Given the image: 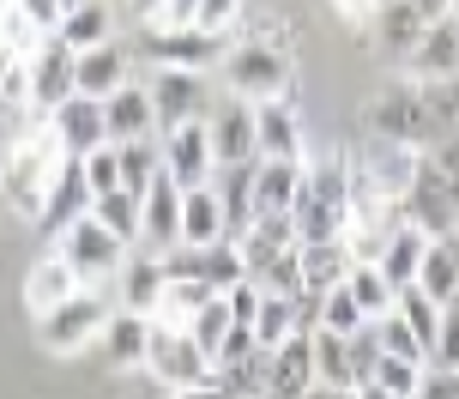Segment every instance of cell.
<instances>
[{"instance_id": "cell-17", "label": "cell", "mask_w": 459, "mask_h": 399, "mask_svg": "<svg viewBox=\"0 0 459 399\" xmlns=\"http://www.w3.org/2000/svg\"><path fill=\"white\" fill-rule=\"evenodd\" d=\"M48 127H55V140H61V152H67V158H91V152H103V145H109L103 103H97V97H79V91H73L67 103L48 116Z\"/></svg>"}, {"instance_id": "cell-29", "label": "cell", "mask_w": 459, "mask_h": 399, "mask_svg": "<svg viewBox=\"0 0 459 399\" xmlns=\"http://www.w3.org/2000/svg\"><path fill=\"white\" fill-rule=\"evenodd\" d=\"M423 255H429V236L417 230V224H399V230H393V242L381 248V260H375V266H381V279H387L393 291H411L417 273H423Z\"/></svg>"}, {"instance_id": "cell-16", "label": "cell", "mask_w": 459, "mask_h": 399, "mask_svg": "<svg viewBox=\"0 0 459 399\" xmlns=\"http://www.w3.org/2000/svg\"><path fill=\"white\" fill-rule=\"evenodd\" d=\"M121 85H134V48H127V43H103V48L73 55V91H79V97L109 103Z\"/></svg>"}, {"instance_id": "cell-22", "label": "cell", "mask_w": 459, "mask_h": 399, "mask_svg": "<svg viewBox=\"0 0 459 399\" xmlns=\"http://www.w3.org/2000/svg\"><path fill=\"white\" fill-rule=\"evenodd\" d=\"M254 127H260V158L302 164V121H297V103H290V97L254 103Z\"/></svg>"}, {"instance_id": "cell-11", "label": "cell", "mask_w": 459, "mask_h": 399, "mask_svg": "<svg viewBox=\"0 0 459 399\" xmlns=\"http://www.w3.org/2000/svg\"><path fill=\"white\" fill-rule=\"evenodd\" d=\"M158 140H163V176H169L182 194L206 188L212 176H218V152H212V127L206 121L176 127V134H158Z\"/></svg>"}, {"instance_id": "cell-6", "label": "cell", "mask_w": 459, "mask_h": 399, "mask_svg": "<svg viewBox=\"0 0 459 399\" xmlns=\"http://www.w3.org/2000/svg\"><path fill=\"white\" fill-rule=\"evenodd\" d=\"M139 79H145V91H152V109H158V134H176V127L212 121V109H218V91H212L206 73L152 67V73H139Z\"/></svg>"}, {"instance_id": "cell-9", "label": "cell", "mask_w": 459, "mask_h": 399, "mask_svg": "<svg viewBox=\"0 0 459 399\" xmlns=\"http://www.w3.org/2000/svg\"><path fill=\"white\" fill-rule=\"evenodd\" d=\"M224 37H212V30H169V24H145L139 30V43H134V55L145 61V73L152 67H182V73H206V67H218L224 61Z\"/></svg>"}, {"instance_id": "cell-5", "label": "cell", "mask_w": 459, "mask_h": 399, "mask_svg": "<svg viewBox=\"0 0 459 399\" xmlns=\"http://www.w3.org/2000/svg\"><path fill=\"white\" fill-rule=\"evenodd\" d=\"M55 255L73 266V279H79V291H109L115 297V279H121V266H127V242L121 236H109L97 218H79L61 242H55Z\"/></svg>"}, {"instance_id": "cell-44", "label": "cell", "mask_w": 459, "mask_h": 399, "mask_svg": "<svg viewBox=\"0 0 459 399\" xmlns=\"http://www.w3.org/2000/svg\"><path fill=\"white\" fill-rule=\"evenodd\" d=\"M344 351H351V381H357V387H368V381H375V363H381V327H375V321H368L363 333H351V339H344Z\"/></svg>"}, {"instance_id": "cell-62", "label": "cell", "mask_w": 459, "mask_h": 399, "mask_svg": "<svg viewBox=\"0 0 459 399\" xmlns=\"http://www.w3.org/2000/svg\"><path fill=\"white\" fill-rule=\"evenodd\" d=\"M454 24H459V0H454Z\"/></svg>"}, {"instance_id": "cell-55", "label": "cell", "mask_w": 459, "mask_h": 399, "mask_svg": "<svg viewBox=\"0 0 459 399\" xmlns=\"http://www.w3.org/2000/svg\"><path fill=\"white\" fill-rule=\"evenodd\" d=\"M411 6H417V19H423V24L454 19V0H411Z\"/></svg>"}, {"instance_id": "cell-30", "label": "cell", "mask_w": 459, "mask_h": 399, "mask_svg": "<svg viewBox=\"0 0 459 399\" xmlns=\"http://www.w3.org/2000/svg\"><path fill=\"white\" fill-rule=\"evenodd\" d=\"M368 30H375V43L387 48V55H399V61H405V55H411V48L423 43V30H429V24L417 19V6H411V0H381V6H375V24H368Z\"/></svg>"}, {"instance_id": "cell-1", "label": "cell", "mask_w": 459, "mask_h": 399, "mask_svg": "<svg viewBox=\"0 0 459 399\" xmlns=\"http://www.w3.org/2000/svg\"><path fill=\"white\" fill-rule=\"evenodd\" d=\"M290 224H297L302 248L344 242V230H351V164H344V152L302 169V194H297V206H290Z\"/></svg>"}, {"instance_id": "cell-15", "label": "cell", "mask_w": 459, "mask_h": 399, "mask_svg": "<svg viewBox=\"0 0 459 399\" xmlns=\"http://www.w3.org/2000/svg\"><path fill=\"white\" fill-rule=\"evenodd\" d=\"M139 248H152V255L182 248V188L169 176H158L139 194Z\"/></svg>"}, {"instance_id": "cell-54", "label": "cell", "mask_w": 459, "mask_h": 399, "mask_svg": "<svg viewBox=\"0 0 459 399\" xmlns=\"http://www.w3.org/2000/svg\"><path fill=\"white\" fill-rule=\"evenodd\" d=\"M333 6H339L351 24H375V6H381V0H333Z\"/></svg>"}, {"instance_id": "cell-14", "label": "cell", "mask_w": 459, "mask_h": 399, "mask_svg": "<svg viewBox=\"0 0 459 399\" xmlns=\"http://www.w3.org/2000/svg\"><path fill=\"white\" fill-rule=\"evenodd\" d=\"M91 182H85V158H61V176H55V188H48V200H43V212H37V230L43 236H61L79 224V218H91Z\"/></svg>"}, {"instance_id": "cell-42", "label": "cell", "mask_w": 459, "mask_h": 399, "mask_svg": "<svg viewBox=\"0 0 459 399\" xmlns=\"http://www.w3.org/2000/svg\"><path fill=\"white\" fill-rule=\"evenodd\" d=\"M368 321H363V308H357V297H351V291H326L321 297V327L315 333H339V339H351V333H363Z\"/></svg>"}, {"instance_id": "cell-40", "label": "cell", "mask_w": 459, "mask_h": 399, "mask_svg": "<svg viewBox=\"0 0 459 399\" xmlns=\"http://www.w3.org/2000/svg\"><path fill=\"white\" fill-rule=\"evenodd\" d=\"M308 345H315V381H326V387H357L351 381V351H344L339 333H308Z\"/></svg>"}, {"instance_id": "cell-58", "label": "cell", "mask_w": 459, "mask_h": 399, "mask_svg": "<svg viewBox=\"0 0 459 399\" xmlns=\"http://www.w3.org/2000/svg\"><path fill=\"white\" fill-rule=\"evenodd\" d=\"M302 399H357V387H326V381H315Z\"/></svg>"}, {"instance_id": "cell-8", "label": "cell", "mask_w": 459, "mask_h": 399, "mask_svg": "<svg viewBox=\"0 0 459 399\" xmlns=\"http://www.w3.org/2000/svg\"><path fill=\"white\" fill-rule=\"evenodd\" d=\"M109 291H73L61 308H48V315H37V339H43L55 357H67V351H85L97 333L109 327Z\"/></svg>"}, {"instance_id": "cell-45", "label": "cell", "mask_w": 459, "mask_h": 399, "mask_svg": "<svg viewBox=\"0 0 459 399\" xmlns=\"http://www.w3.org/2000/svg\"><path fill=\"white\" fill-rule=\"evenodd\" d=\"M260 291H266V297H302V248H290V255H278L273 266H266V273H260Z\"/></svg>"}, {"instance_id": "cell-27", "label": "cell", "mask_w": 459, "mask_h": 399, "mask_svg": "<svg viewBox=\"0 0 459 399\" xmlns=\"http://www.w3.org/2000/svg\"><path fill=\"white\" fill-rule=\"evenodd\" d=\"M302 169H308V164H278V158H260V164H254V218L297 206Z\"/></svg>"}, {"instance_id": "cell-7", "label": "cell", "mask_w": 459, "mask_h": 399, "mask_svg": "<svg viewBox=\"0 0 459 399\" xmlns=\"http://www.w3.org/2000/svg\"><path fill=\"white\" fill-rule=\"evenodd\" d=\"M399 212H405V224H417L429 242H436V236H459V176H447L436 158H417L411 188H405Z\"/></svg>"}, {"instance_id": "cell-21", "label": "cell", "mask_w": 459, "mask_h": 399, "mask_svg": "<svg viewBox=\"0 0 459 399\" xmlns=\"http://www.w3.org/2000/svg\"><path fill=\"white\" fill-rule=\"evenodd\" d=\"M103 121H109V145L158 140V109H152V91H145V79L121 85V91L103 103Z\"/></svg>"}, {"instance_id": "cell-63", "label": "cell", "mask_w": 459, "mask_h": 399, "mask_svg": "<svg viewBox=\"0 0 459 399\" xmlns=\"http://www.w3.org/2000/svg\"><path fill=\"white\" fill-rule=\"evenodd\" d=\"M0 6H6V0H0Z\"/></svg>"}, {"instance_id": "cell-47", "label": "cell", "mask_w": 459, "mask_h": 399, "mask_svg": "<svg viewBox=\"0 0 459 399\" xmlns=\"http://www.w3.org/2000/svg\"><path fill=\"white\" fill-rule=\"evenodd\" d=\"M85 182H91V194H115L121 188V152H115V145H103V152L85 158Z\"/></svg>"}, {"instance_id": "cell-60", "label": "cell", "mask_w": 459, "mask_h": 399, "mask_svg": "<svg viewBox=\"0 0 459 399\" xmlns=\"http://www.w3.org/2000/svg\"><path fill=\"white\" fill-rule=\"evenodd\" d=\"M357 399H393V394H381V387H357Z\"/></svg>"}, {"instance_id": "cell-46", "label": "cell", "mask_w": 459, "mask_h": 399, "mask_svg": "<svg viewBox=\"0 0 459 399\" xmlns=\"http://www.w3.org/2000/svg\"><path fill=\"white\" fill-rule=\"evenodd\" d=\"M375 327H381V351H387V357H405V363H429V351L417 345V333L405 327L399 315H387V321H375Z\"/></svg>"}, {"instance_id": "cell-34", "label": "cell", "mask_w": 459, "mask_h": 399, "mask_svg": "<svg viewBox=\"0 0 459 399\" xmlns=\"http://www.w3.org/2000/svg\"><path fill=\"white\" fill-rule=\"evenodd\" d=\"M212 188H218V206H224V230H230V242H236V236L254 224V164L218 169Z\"/></svg>"}, {"instance_id": "cell-19", "label": "cell", "mask_w": 459, "mask_h": 399, "mask_svg": "<svg viewBox=\"0 0 459 399\" xmlns=\"http://www.w3.org/2000/svg\"><path fill=\"white\" fill-rule=\"evenodd\" d=\"M290 248H302L290 212H266V218H254L248 230L236 236V255H242V266H248V279H260V273H266L278 255H290Z\"/></svg>"}, {"instance_id": "cell-48", "label": "cell", "mask_w": 459, "mask_h": 399, "mask_svg": "<svg viewBox=\"0 0 459 399\" xmlns=\"http://www.w3.org/2000/svg\"><path fill=\"white\" fill-rule=\"evenodd\" d=\"M436 369H459V297L441 303V333H436Z\"/></svg>"}, {"instance_id": "cell-52", "label": "cell", "mask_w": 459, "mask_h": 399, "mask_svg": "<svg viewBox=\"0 0 459 399\" xmlns=\"http://www.w3.org/2000/svg\"><path fill=\"white\" fill-rule=\"evenodd\" d=\"M230 315H236V327H254V321H260V284L254 279H242L230 291Z\"/></svg>"}, {"instance_id": "cell-33", "label": "cell", "mask_w": 459, "mask_h": 399, "mask_svg": "<svg viewBox=\"0 0 459 399\" xmlns=\"http://www.w3.org/2000/svg\"><path fill=\"white\" fill-rule=\"evenodd\" d=\"M61 43L73 48V55H85V48H103L115 43V13L109 0H91V6H73L67 19H61V30H55Z\"/></svg>"}, {"instance_id": "cell-39", "label": "cell", "mask_w": 459, "mask_h": 399, "mask_svg": "<svg viewBox=\"0 0 459 399\" xmlns=\"http://www.w3.org/2000/svg\"><path fill=\"white\" fill-rule=\"evenodd\" d=\"M393 315H399V321H405V327L417 333V345H423V351H429V363H436V333H441V303H429V297H423V291H399V308H393Z\"/></svg>"}, {"instance_id": "cell-12", "label": "cell", "mask_w": 459, "mask_h": 399, "mask_svg": "<svg viewBox=\"0 0 459 399\" xmlns=\"http://www.w3.org/2000/svg\"><path fill=\"white\" fill-rule=\"evenodd\" d=\"M163 273H169V279L206 284V291H218V297H230L236 284L248 279V266H242V255H236V242H212V248H169V255H163Z\"/></svg>"}, {"instance_id": "cell-59", "label": "cell", "mask_w": 459, "mask_h": 399, "mask_svg": "<svg viewBox=\"0 0 459 399\" xmlns=\"http://www.w3.org/2000/svg\"><path fill=\"white\" fill-rule=\"evenodd\" d=\"M169 399H224V387H218V381H206V387H187V394H169Z\"/></svg>"}, {"instance_id": "cell-53", "label": "cell", "mask_w": 459, "mask_h": 399, "mask_svg": "<svg viewBox=\"0 0 459 399\" xmlns=\"http://www.w3.org/2000/svg\"><path fill=\"white\" fill-rule=\"evenodd\" d=\"M158 24H169V30H194V24H200V0H163Z\"/></svg>"}, {"instance_id": "cell-50", "label": "cell", "mask_w": 459, "mask_h": 399, "mask_svg": "<svg viewBox=\"0 0 459 399\" xmlns=\"http://www.w3.org/2000/svg\"><path fill=\"white\" fill-rule=\"evenodd\" d=\"M411 399H459V369H436V363H429Z\"/></svg>"}, {"instance_id": "cell-18", "label": "cell", "mask_w": 459, "mask_h": 399, "mask_svg": "<svg viewBox=\"0 0 459 399\" xmlns=\"http://www.w3.org/2000/svg\"><path fill=\"white\" fill-rule=\"evenodd\" d=\"M67 97H73V48L61 37H43L30 48V109L55 116Z\"/></svg>"}, {"instance_id": "cell-4", "label": "cell", "mask_w": 459, "mask_h": 399, "mask_svg": "<svg viewBox=\"0 0 459 399\" xmlns=\"http://www.w3.org/2000/svg\"><path fill=\"white\" fill-rule=\"evenodd\" d=\"M224 85L230 97L242 103H273V97H290V48L260 43V37H242V43L224 48Z\"/></svg>"}, {"instance_id": "cell-32", "label": "cell", "mask_w": 459, "mask_h": 399, "mask_svg": "<svg viewBox=\"0 0 459 399\" xmlns=\"http://www.w3.org/2000/svg\"><path fill=\"white\" fill-rule=\"evenodd\" d=\"M351 248L344 242H315V248H302V291L308 297H326V291H339L351 279Z\"/></svg>"}, {"instance_id": "cell-24", "label": "cell", "mask_w": 459, "mask_h": 399, "mask_svg": "<svg viewBox=\"0 0 459 399\" xmlns=\"http://www.w3.org/2000/svg\"><path fill=\"white\" fill-rule=\"evenodd\" d=\"M405 79L429 85V79H459V24L441 19L423 30V43L405 55Z\"/></svg>"}, {"instance_id": "cell-20", "label": "cell", "mask_w": 459, "mask_h": 399, "mask_svg": "<svg viewBox=\"0 0 459 399\" xmlns=\"http://www.w3.org/2000/svg\"><path fill=\"white\" fill-rule=\"evenodd\" d=\"M163 284H169V273H163V255H152V248H134V255H127V266H121V279H115V308L158 315Z\"/></svg>"}, {"instance_id": "cell-41", "label": "cell", "mask_w": 459, "mask_h": 399, "mask_svg": "<svg viewBox=\"0 0 459 399\" xmlns=\"http://www.w3.org/2000/svg\"><path fill=\"white\" fill-rule=\"evenodd\" d=\"M230 327H236V315H230V297H212V303L194 315V327H187V333H194V345H200V351L218 363V351H224Z\"/></svg>"}, {"instance_id": "cell-49", "label": "cell", "mask_w": 459, "mask_h": 399, "mask_svg": "<svg viewBox=\"0 0 459 399\" xmlns=\"http://www.w3.org/2000/svg\"><path fill=\"white\" fill-rule=\"evenodd\" d=\"M236 19H242V0H200V30H212V37H224Z\"/></svg>"}, {"instance_id": "cell-23", "label": "cell", "mask_w": 459, "mask_h": 399, "mask_svg": "<svg viewBox=\"0 0 459 399\" xmlns=\"http://www.w3.org/2000/svg\"><path fill=\"white\" fill-rule=\"evenodd\" d=\"M308 387H315V345L308 333H297L266 357V399H302Z\"/></svg>"}, {"instance_id": "cell-35", "label": "cell", "mask_w": 459, "mask_h": 399, "mask_svg": "<svg viewBox=\"0 0 459 399\" xmlns=\"http://www.w3.org/2000/svg\"><path fill=\"white\" fill-rule=\"evenodd\" d=\"M344 291L357 297V308H363V321H387L393 308H399V291H393V284L381 279V266H351V279H344Z\"/></svg>"}, {"instance_id": "cell-10", "label": "cell", "mask_w": 459, "mask_h": 399, "mask_svg": "<svg viewBox=\"0 0 459 399\" xmlns=\"http://www.w3.org/2000/svg\"><path fill=\"white\" fill-rule=\"evenodd\" d=\"M145 369H152L158 381H169V394H187V387H206L212 381V357L194 345L187 327L152 321V357H145Z\"/></svg>"}, {"instance_id": "cell-57", "label": "cell", "mask_w": 459, "mask_h": 399, "mask_svg": "<svg viewBox=\"0 0 459 399\" xmlns=\"http://www.w3.org/2000/svg\"><path fill=\"white\" fill-rule=\"evenodd\" d=\"M13 140H19V127H13V109H0V169L13 158Z\"/></svg>"}, {"instance_id": "cell-25", "label": "cell", "mask_w": 459, "mask_h": 399, "mask_svg": "<svg viewBox=\"0 0 459 399\" xmlns=\"http://www.w3.org/2000/svg\"><path fill=\"white\" fill-rule=\"evenodd\" d=\"M103 345H109V363H115V369H145V357H152V315L115 308L109 327H103Z\"/></svg>"}, {"instance_id": "cell-43", "label": "cell", "mask_w": 459, "mask_h": 399, "mask_svg": "<svg viewBox=\"0 0 459 399\" xmlns=\"http://www.w3.org/2000/svg\"><path fill=\"white\" fill-rule=\"evenodd\" d=\"M423 369H429V363L381 357V363H375V381H368V387H381V394H393V399H411V394H417V381H423Z\"/></svg>"}, {"instance_id": "cell-31", "label": "cell", "mask_w": 459, "mask_h": 399, "mask_svg": "<svg viewBox=\"0 0 459 399\" xmlns=\"http://www.w3.org/2000/svg\"><path fill=\"white\" fill-rule=\"evenodd\" d=\"M417 291L429 303H454L459 297V236H436L429 255H423V273H417Z\"/></svg>"}, {"instance_id": "cell-3", "label": "cell", "mask_w": 459, "mask_h": 399, "mask_svg": "<svg viewBox=\"0 0 459 399\" xmlns=\"http://www.w3.org/2000/svg\"><path fill=\"white\" fill-rule=\"evenodd\" d=\"M368 134L375 140H387V145H405V152H429L436 145V127H429V109H423V91H417V79H387L381 91L368 97Z\"/></svg>"}, {"instance_id": "cell-38", "label": "cell", "mask_w": 459, "mask_h": 399, "mask_svg": "<svg viewBox=\"0 0 459 399\" xmlns=\"http://www.w3.org/2000/svg\"><path fill=\"white\" fill-rule=\"evenodd\" d=\"M297 297H266L260 291V321H254V339H260V351H278L284 339H297Z\"/></svg>"}, {"instance_id": "cell-28", "label": "cell", "mask_w": 459, "mask_h": 399, "mask_svg": "<svg viewBox=\"0 0 459 399\" xmlns=\"http://www.w3.org/2000/svg\"><path fill=\"white\" fill-rule=\"evenodd\" d=\"M212 242H230L224 230V206H218V188H194L182 194V248H212Z\"/></svg>"}, {"instance_id": "cell-13", "label": "cell", "mask_w": 459, "mask_h": 399, "mask_svg": "<svg viewBox=\"0 0 459 399\" xmlns=\"http://www.w3.org/2000/svg\"><path fill=\"white\" fill-rule=\"evenodd\" d=\"M212 152H218V169H242V164H260V127H254V103L242 97H224L212 109Z\"/></svg>"}, {"instance_id": "cell-51", "label": "cell", "mask_w": 459, "mask_h": 399, "mask_svg": "<svg viewBox=\"0 0 459 399\" xmlns=\"http://www.w3.org/2000/svg\"><path fill=\"white\" fill-rule=\"evenodd\" d=\"M19 13L37 24L43 37H55V30H61V19H67V6H61V0H19Z\"/></svg>"}, {"instance_id": "cell-61", "label": "cell", "mask_w": 459, "mask_h": 399, "mask_svg": "<svg viewBox=\"0 0 459 399\" xmlns=\"http://www.w3.org/2000/svg\"><path fill=\"white\" fill-rule=\"evenodd\" d=\"M61 6H67V13H73V6H91V0H61Z\"/></svg>"}, {"instance_id": "cell-56", "label": "cell", "mask_w": 459, "mask_h": 399, "mask_svg": "<svg viewBox=\"0 0 459 399\" xmlns=\"http://www.w3.org/2000/svg\"><path fill=\"white\" fill-rule=\"evenodd\" d=\"M127 13H134L139 30H145V24H158V19H163V0H127Z\"/></svg>"}, {"instance_id": "cell-26", "label": "cell", "mask_w": 459, "mask_h": 399, "mask_svg": "<svg viewBox=\"0 0 459 399\" xmlns=\"http://www.w3.org/2000/svg\"><path fill=\"white\" fill-rule=\"evenodd\" d=\"M73 291H79V279H73V266L55 255V248H48V255L37 260L30 273H24V308H30V315H48V308H61Z\"/></svg>"}, {"instance_id": "cell-2", "label": "cell", "mask_w": 459, "mask_h": 399, "mask_svg": "<svg viewBox=\"0 0 459 399\" xmlns=\"http://www.w3.org/2000/svg\"><path fill=\"white\" fill-rule=\"evenodd\" d=\"M61 140H55V127L43 121H24L19 127V140H13V158H6V169H0V182H6V200L19 212H43L48 188H55V176H61Z\"/></svg>"}, {"instance_id": "cell-37", "label": "cell", "mask_w": 459, "mask_h": 399, "mask_svg": "<svg viewBox=\"0 0 459 399\" xmlns=\"http://www.w3.org/2000/svg\"><path fill=\"white\" fill-rule=\"evenodd\" d=\"M121 152V188L145 194L163 176V140H134V145H115Z\"/></svg>"}, {"instance_id": "cell-36", "label": "cell", "mask_w": 459, "mask_h": 399, "mask_svg": "<svg viewBox=\"0 0 459 399\" xmlns=\"http://www.w3.org/2000/svg\"><path fill=\"white\" fill-rule=\"evenodd\" d=\"M91 218H97L109 236H121L127 248H139V194H127V188L97 194V200H91Z\"/></svg>"}]
</instances>
